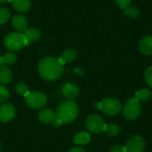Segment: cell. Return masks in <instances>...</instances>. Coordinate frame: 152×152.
Instances as JSON below:
<instances>
[{
  "mask_svg": "<svg viewBox=\"0 0 152 152\" xmlns=\"http://www.w3.org/2000/svg\"><path fill=\"white\" fill-rule=\"evenodd\" d=\"M64 67L59 58L48 56L38 63V73L46 81H55L63 74Z\"/></svg>",
  "mask_w": 152,
  "mask_h": 152,
  "instance_id": "cell-1",
  "label": "cell"
},
{
  "mask_svg": "<svg viewBox=\"0 0 152 152\" xmlns=\"http://www.w3.org/2000/svg\"><path fill=\"white\" fill-rule=\"evenodd\" d=\"M56 118L62 124H70L78 116V105L72 100L61 102L56 110Z\"/></svg>",
  "mask_w": 152,
  "mask_h": 152,
  "instance_id": "cell-2",
  "label": "cell"
},
{
  "mask_svg": "<svg viewBox=\"0 0 152 152\" xmlns=\"http://www.w3.org/2000/svg\"><path fill=\"white\" fill-rule=\"evenodd\" d=\"M4 46L11 52L18 51L28 45L24 34L20 32H11L7 34L4 39Z\"/></svg>",
  "mask_w": 152,
  "mask_h": 152,
  "instance_id": "cell-3",
  "label": "cell"
},
{
  "mask_svg": "<svg viewBox=\"0 0 152 152\" xmlns=\"http://www.w3.org/2000/svg\"><path fill=\"white\" fill-rule=\"evenodd\" d=\"M95 107L99 108L104 114L108 116H115L121 110V103L115 98H106L101 102L95 104Z\"/></svg>",
  "mask_w": 152,
  "mask_h": 152,
  "instance_id": "cell-4",
  "label": "cell"
},
{
  "mask_svg": "<svg viewBox=\"0 0 152 152\" xmlns=\"http://www.w3.org/2000/svg\"><path fill=\"white\" fill-rule=\"evenodd\" d=\"M25 102L30 109L40 110L46 105L47 97L44 93L31 92L25 96Z\"/></svg>",
  "mask_w": 152,
  "mask_h": 152,
  "instance_id": "cell-5",
  "label": "cell"
},
{
  "mask_svg": "<svg viewBox=\"0 0 152 152\" xmlns=\"http://www.w3.org/2000/svg\"><path fill=\"white\" fill-rule=\"evenodd\" d=\"M142 113V105L135 98L129 99L123 109V116L128 120H134L140 117Z\"/></svg>",
  "mask_w": 152,
  "mask_h": 152,
  "instance_id": "cell-6",
  "label": "cell"
},
{
  "mask_svg": "<svg viewBox=\"0 0 152 152\" xmlns=\"http://www.w3.org/2000/svg\"><path fill=\"white\" fill-rule=\"evenodd\" d=\"M105 125L106 124L104 123L102 117L96 114L90 115L86 120V126L87 130L95 134H99L102 131H104Z\"/></svg>",
  "mask_w": 152,
  "mask_h": 152,
  "instance_id": "cell-7",
  "label": "cell"
},
{
  "mask_svg": "<svg viewBox=\"0 0 152 152\" xmlns=\"http://www.w3.org/2000/svg\"><path fill=\"white\" fill-rule=\"evenodd\" d=\"M126 152H143L145 150V140L141 135H134L128 140L125 147Z\"/></svg>",
  "mask_w": 152,
  "mask_h": 152,
  "instance_id": "cell-8",
  "label": "cell"
},
{
  "mask_svg": "<svg viewBox=\"0 0 152 152\" xmlns=\"http://www.w3.org/2000/svg\"><path fill=\"white\" fill-rule=\"evenodd\" d=\"M15 108L11 103H3L0 106V121L3 123H8L12 121L15 117Z\"/></svg>",
  "mask_w": 152,
  "mask_h": 152,
  "instance_id": "cell-9",
  "label": "cell"
},
{
  "mask_svg": "<svg viewBox=\"0 0 152 152\" xmlns=\"http://www.w3.org/2000/svg\"><path fill=\"white\" fill-rule=\"evenodd\" d=\"M37 118L41 123L50 124L56 119V112L51 109H43L39 111Z\"/></svg>",
  "mask_w": 152,
  "mask_h": 152,
  "instance_id": "cell-10",
  "label": "cell"
},
{
  "mask_svg": "<svg viewBox=\"0 0 152 152\" xmlns=\"http://www.w3.org/2000/svg\"><path fill=\"white\" fill-rule=\"evenodd\" d=\"M62 94L69 100H74L79 95V88L74 84L67 83L62 86Z\"/></svg>",
  "mask_w": 152,
  "mask_h": 152,
  "instance_id": "cell-11",
  "label": "cell"
},
{
  "mask_svg": "<svg viewBox=\"0 0 152 152\" xmlns=\"http://www.w3.org/2000/svg\"><path fill=\"white\" fill-rule=\"evenodd\" d=\"M12 27L19 32H23L27 30L28 28V20L22 14H16L12 20Z\"/></svg>",
  "mask_w": 152,
  "mask_h": 152,
  "instance_id": "cell-12",
  "label": "cell"
},
{
  "mask_svg": "<svg viewBox=\"0 0 152 152\" xmlns=\"http://www.w3.org/2000/svg\"><path fill=\"white\" fill-rule=\"evenodd\" d=\"M139 49L142 53L145 55L152 54V37L146 36L143 37L139 43Z\"/></svg>",
  "mask_w": 152,
  "mask_h": 152,
  "instance_id": "cell-13",
  "label": "cell"
},
{
  "mask_svg": "<svg viewBox=\"0 0 152 152\" xmlns=\"http://www.w3.org/2000/svg\"><path fill=\"white\" fill-rule=\"evenodd\" d=\"M24 37H25V39H26L27 44L28 45L29 44H31L33 42H36V41L40 39L41 32L37 28H28V29H27L25 31Z\"/></svg>",
  "mask_w": 152,
  "mask_h": 152,
  "instance_id": "cell-14",
  "label": "cell"
},
{
  "mask_svg": "<svg viewBox=\"0 0 152 152\" xmlns=\"http://www.w3.org/2000/svg\"><path fill=\"white\" fill-rule=\"evenodd\" d=\"M76 58H77V51L73 48H68L61 54L59 60L64 65L66 63L72 62Z\"/></svg>",
  "mask_w": 152,
  "mask_h": 152,
  "instance_id": "cell-15",
  "label": "cell"
},
{
  "mask_svg": "<svg viewBox=\"0 0 152 152\" xmlns=\"http://www.w3.org/2000/svg\"><path fill=\"white\" fill-rule=\"evenodd\" d=\"M12 71L4 64H0V85H7L12 80Z\"/></svg>",
  "mask_w": 152,
  "mask_h": 152,
  "instance_id": "cell-16",
  "label": "cell"
},
{
  "mask_svg": "<svg viewBox=\"0 0 152 152\" xmlns=\"http://www.w3.org/2000/svg\"><path fill=\"white\" fill-rule=\"evenodd\" d=\"M11 4L16 11L20 12H28L31 6L30 0H12Z\"/></svg>",
  "mask_w": 152,
  "mask_h": 152,
  "instance_id": "cell-17",
  "label": "cell"
},
{
  "mask_svg": "<svg viewBox=\"0 0 152 152\" xmlns=\"http://www.w3.org/2000/svg\"><path fill=\"white\" fill-rule=\"evenodd\" d=\"M73 141L77 145H86L91 141V135L87 132H79L75 135Z\"/></svg>",
  "mask_w": 152,
  "mask_h": 152,
  "instance_id": "cell-18",
  "label": "cell"
},
{
  "mask_svg": "<svg viewBox=\"0 0 152 152\" xmlns=\"http://www.w3.org/2000/svg\"><path fill=\"white\" fill-rule=\"evenodd\" d=\"M152 96V93L151 90L149 89H146V88H143V89H141L139 91H137L135 93V99L137 101H141V102H147L149 101Z\"/></svg>",
  "mask_w": 152,
  "mask_h": 152,
  "instance_id": "cell-19",
  "label": "cell"
},
{
  "mask_svg": "<svg viewBox=\"0 0 152 152\" xmlns=\"http://www.w3.org/2000/svg\"><path fill=\"white\" fill-rule=\"evenodd\" d=\"M104 132L110 137H114V136H117L119 132H120V128L119 126L115 124V123H110V124H107L105 125V127H104Z\"/></svg>",
  "mask_w": 152,
  "mask_h": 152,
  "instance_id": "cell-20",
  "label": "cell"
},
{
  "mask_svg": "<svg viewBox=\"0 0 152 152\" xmlns=\"http://www.w3.org/2000/svg\"><path fill=\"white\" fill-rule=\"evenodd\" d=\"M16 55L12 52H7L4 54V56L1 58V64H7V65H12L16 61Z\"/></svg>",
  "mask_w": 152,
  "mask_h": 152,
  "instance_id": "cell-21",
  "label": "cell"
},
{
  "mask_svg": "<svg viewBox=\"0 0 152 152\" xmlns=\"http://www.w3.org/2000/svg\"><path fill=\"white\" fill-rule=\"evenodd\" d=\"M16 93L19 94V95H21V96H26L29 91H28V87L26 84L24 83H18L16 85Z\"/></svg>",
  "mask_w": 152,
  "mask_h": 152,
  "instance_id": "cell-22",
  "label": "cell"
},
{
  "mask_svg": "<svg viewBox=\"0 0 152 152\" xmlns=\"http://www.w3.org/2000/svg\"><path fill=\"white\" fill-rule=\"evenodd\" d=\"M125 13H126L128 17L134 19V18H137V17L140 15V11H139V9H138L137 7H135V6H129V7H127L126 9H125Z\"/></svg>",
  "mask_w": 152,
  "mask_h": 152,
  "instance_id": "cell-23",
  "label": "cell"
},
{
  "mask_svg": "<svg viewBox=\"0 0 152 152\" xmlns=\"http://www.w3.org/2000/svg\"><path fill=\"white\" fill-rule=\"evenodd\" d=\"M10 11L6 7H0V24L5 23L10 18Z\"/></svg>",
  "mask_w": 152,
  "mask_h": 152,
  "instance_id": "cell-24",
  "label": "cell"
},
{
  "mask_svg": "<svg viewBox=\"0 0 152 152\" xmlns=\"http://www.w3.org/2000/svg\"><path fill=\"white\" fill-rule=\"evenodd\" d=\"M9 97H10L9 90L5 86L0 85V103H4L5 102H7Z\"/></svg>",
  "mask_w": 152,
  "mask_h": 152,
  "instance_id": "cell-25",
  "label": "cell"
},
{
  "mask_svg": "<svg viewBox=\"0 0 152 152\" xmlns=\"http://www.w3.org/2000/svg\"><path fill=\"white\" fill-rule=\"evenodd\" d=\"M144 78H145V81L148 84V86L152 87V66L149 67L146 69V71L144 73Z\"/></svg>",
  "mask_w": 152,
  "mask_h": 152,
  "instance_id": "cell-26",
  "label": "cell"
},
{
  "mask_svg": "<svg viewBox=\"0 0 152 152\" xmlns=\"http://www.w3.org/2000/svg\"><path fill=\"white\" fill-rule=\"evenodd\" d=\"M131 1L132 0H115V2L117 3V4L123 10L126 9L127 7L130 6L131 4Z\"/></svg>",
  "mask_w": 152,
  "mask_h": 152,
  "instance_id": "cell-27",
  "label": "cell"
},
{
  "mask_svg": "<svg viewBox=\"0 0 152 152\" xmlns=\"http://www.w3.org/2000/svg\"><path fill=\"white\" fill-rule=\"evenodd\" d=\"M110 152H126V150L120 145H114L110 148Z\"/></svg>",
  "mask_w": 152,
  "mask_h": 152,
  "instance_id": "cell-28",
  "label": "cell"
},
{
  "mask_svg": "<svg viewBox=\"0 0 152 152\" xmlns=\"http://www.w3.org/2000/svg\"><path fill=\"white\" fill-rule=\"evenodd\" d=\"M69 152H86L85 151V150L84 149H82L81 147H73V148H71Z\"/></svg>",
  "mask_w": 152,
  "mask_h": 152,
  "instance_id": "cell-29",
  "label": "cell"
},
{
  "mask_svg": "<svg viewBox=\"0 0 152 152\" xmlns=\"http://www.w3.org/2000/svg\"><path fill=\"white\" fill-rule=\"evenodd\" d=\"M53 123V127H54V128H58V127H60V126L62 125V123H61V121H59L57 118H56Z\"/></svg>",
  "mask_w": 152,
  "mask_h": 152,
  "instance_id": "cell-30",
  "label": "cell"
},
{
  "mask_svg": "<svg viewBox=\"0 0 152 152\" xmlns=\"http://www.w3.org/2000/svg\"><path fill=\"white\" fill-rule=\"evenodd\" d=\"M75 72H76L77 75H79V76H83V75H84V70H83L81 68H77V69H75Z\"/></svg>",
  "mask_w": 152,
  "mask_h": 152,
  "instance_id": "cell-31",
  "label": "cell"
},
{
  "mask_svg": "<svg viewBox=\"0 0 152 152\" xmlns=\"http://www.w3.org/2000/svg\"><path fill=\"white\" fill-rule=\"evenodd\" d=\"M12 0H0V4H5V3H11Z\"/></svg>",
  "mask_w": 152,
  "mask_h": 152,
  "instance_id": "cell-32",
  "label": "cell"
},
{
  "mask_svg": "<svg viewBox=\"0 0 152 152\" xmlns=\"http://www.w3.org/2000/svg\"><path fill=\"white\" fill-rule=\"evenodd\" d=\"M0 64H1V58H0Z\"/></svg>",
  "mask_w": 152,
  "mask_h": 152,
  "instance_id": "cell-33",
  "label": "cell"
},
{
  "mask_svg": "<svg viewBox=\"0 0 152 152\" xmlns=\"http://www.w3.org/2000/svg\"><path fill=\"white\" fill-rule=\"evenodd\" d=\"M0 150H1V143H0Z\"/></svg>",
  "mask_w": 152,
  "mask_h": 152,
  "instance_id": "cell-34",
  "label": "cell"
}]
</instances>
